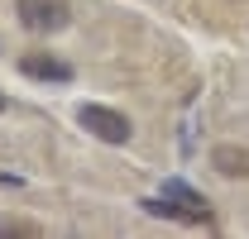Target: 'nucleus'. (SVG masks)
<instances>
[{
  "label": "nucleus",
  "instance_id": "obj_5",
  "mask_svg": "<svg viewBox=\"0 0 249 239\" xmlns=\"http://www.w3.org/2000/svg\"><path fill=\"white\" fill-rule=\"evenodd\" d=\"M211 168L220 177H249V149L240 144H216L211 149Z\"/></svg>",
  "mask_w": 249,
  "mask_h": 239
},
{
  "label": "nucleus",
  "instance_id": "obj_7",
  "mask_svg": "<svg viewBox=\"0 0 249 239\" xmlns=\"http://www.w3.org/2000/svg\"><path fill=\"white\" fill-rule=\"evenodd\" d=\"M5 105H10V101H5V91H0V115H5Z\"/></svg>",
  "mask_w": 249,
  "mask_h": 239
},
{
  "label": "nucleus",
  "instance_id": "obj_1",
  "mask_svg": "<svg viewBox=\"0 0 249 239\" xmlns=\"http://www.w3.org/2000/svg\"><path fill=\"white\" fill-rule=\"evenodd\" d=\"M15 15H19V24L34 29V34H58V29H67V19H72L67 0H15Z\"/></svg>",
  "mask_w": 249,
  "mask_h": 239
},
{
  "label": "nucleus",
  "instance_id": "obj_2",
  "mask_svg": "<svg viewBox=\"0 0 249 239\" xmlns=\"http://www.w3.org/2000/svg\"><path fill=\"white\" fill-rule=\"evenodd\" d=\"M77 120H82V129H87V134H96L101 144H124V139L134 134L129 115L110 110V105H82V110H77Z\"/></svg>",
  "mask_w": 249,
  "mask_h": 239
},
{
  "label": "nucleus",
  "instance_id": "obj_6",
  "mask_svg": "<svg viewBox=\"0 0 249 239\" xmlns=\"http://www.w3.org/2000/svg\"><path fill=\"white\" fill-rule=\"evenodd\" d=\"M0 235H10V239H38V225H34V220H15V215H0Z\"/></svg>",
  "mask_w": 249,
  "mask_h": 239
},
{
  "label": "nucleus",
  "instance_id": "obj_3",
  "mask_svg": "<svg viewBox=\"0 0 249 239\" xmlns=\"http://www.w3.org/2000/svg\"><path fill=\"white\" fill-rule=\"evenodd\" d=\"M163 196H168L173 206L182 210V220H211V206H206V196H201V191H192L182 177H168V182H163Z\"/></svg>",
  "mask_w": 249,
  "mask_h": 239
},
{
  "label": "nucleus",
  "instance_id": "obj_4",
  "mask_svg": "<svg viewBox=\"0 0 249 239\" xmlns=\"http://www.w3.org/2000/svg\"><path fill=\"white\" fill-rule=\"evenodd\" d=\"M19 72L34 77V82H72V62L53 58V53H24L19 58Z\"/></svg>",
  "mask_w": 249,
  "mask_h": 239
}]
</instances>
